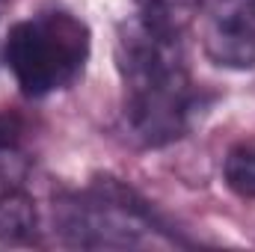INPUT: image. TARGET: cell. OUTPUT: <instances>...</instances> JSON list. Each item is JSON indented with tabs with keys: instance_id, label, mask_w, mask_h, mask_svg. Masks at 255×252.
Returning <instances> with one entry per match:
<instances>
[{
	"instance_id": "6da1fadb",
	"label": "cell",
	"mask_w": 255,
	"mask_h": 252,
	"mask_svg": "<svg viewBox=\"0 0 255 252\" xmlns=\"http://www.w3.org/2000/svg\"><path fill=\"white\" fill-rule=\"evenodd\" d=\"M181 36L139 12L119 24L116 63L125 86V127L145 148L181 139L199 107Z\"/></svg>"
},
{
	"instance_id": "9c48e42d",
	"label": "cell",
	"mask_w": 255,
	"mask_h": 252,
	"mask_svg": "<svg viewBox=\"0 0 255 252\" xmlns=\"http://www.w3.org/2000/svg\"><path fill=\"white\" fill-rule=\"evenodd\" d=\"M3 3H6V0H0V6H3Z\"/></svg>"
},
{
	"instance_id": "ba28073f",
	"label": "cell",
	"mask_w": 255,
	"mask_h": 252,
	"mask_svg": "<svg viewBox=\"0 0 255 252\" xmlns=\"http://www.w3.org/2000/svg\"><path fill=\"white\" fill-rule=\"evenodd\" d=\"M24 139V122L15 113H0V154H15Z\"/></svg>"
},
{
	"instance_id": "7a4b0ae2",
	"label": "cell",
	"mask_w": 255,
	"mask_h": 252,
	"mask_svg": "<svg viewBox=\"0 0 255 252\" xmlns=\"http://www.w3.org/2000/svg\"><path fill=\"white\" fill-rule=\"evenodd\" d=\"M92 33L65 6H42L15 21L3 42V63L27 98L68 89L86 68Z\"/></svg>"
},
{
	"instance_id": "52a82bcc",
	"label": "cell",
	"mask_w": 255,
	"mask_h": 252,
	"mask_svg": "<svg viewBox=\"0 0 255 252\" xmlns=\"http://www.w3.org/2000/svg\"><path fill=\"white\" fill-rule=\"evenodd\" d=\"M223 178L241 199H255V145H235L223 160Z\"/></svg>"
},
{
	"instance_id": "8992f818",
	"label": "cell",
	"mask_w": 255,
	"mask_h": 252,
	"mask_svg": "<svg viewBox=\"0 0 255 252\" xmlns=\"http://www.w3.org/2000/svg\"><path fill=\"white\" fill-rule=\"evenodd\" d=\"M205 0H136V12L160 27L184 33L202 12Z\"/></svg>"
},
{
	"instance_id": "5b68a950",
	"label": "cell",
	"mask_w": 255,
	"mask_h": 252,
	"mask_svg": "<svg viewBox=\"0 0 255 252\" xmlns=\"http://www.w3.org/2000/svg\"><path fill=\"white\" fill-rule=\"evenodd\" d=\"M39 235L36 202L24 190L0 193V244H33Z\"/></svg>"
},
{
	"instance_id": "277c9868",
	"label": "cell",
	"mask_w": 255,
	"mask_h": 252,
	"mask_svg": "<svg viewBox=\"0 0 255 252\" xmlns=\"http://www.w3.org/2000/svg\"><path fill=\"white\" fill-rule=\"evenodd\" d=\"M202 48L217 65L255 68V0H208Z\"/></svg>"
},
{
	"instance_id": "3957f363",
	"label": "cell",
	"mask_w": 255,
	"mask_h": 252,
	"mask_svg": "<svg viewBox=\"0 0 255 252\" xmlns=\"http://www.w3.org/2000/svg\"><path fill=\"white\" fill-rule=\"evenodd\" d=\"M54 232L68 247L130 250V247H178V235L125 184L104 178L65 193L54 202Z\"/></svg>"
}]
</instances>
